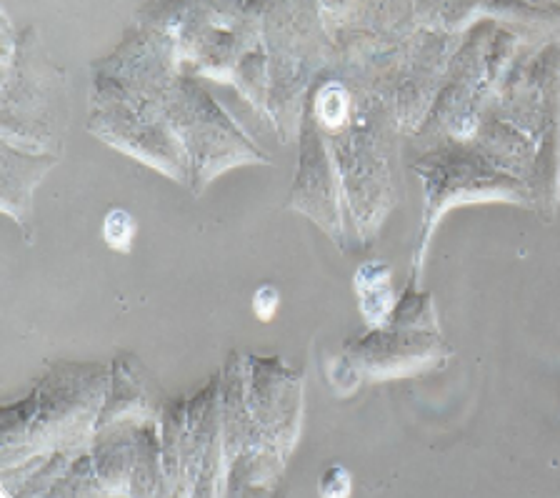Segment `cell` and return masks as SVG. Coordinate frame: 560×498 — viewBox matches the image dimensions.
<instances>
[{
	"mask_svg": "<svg viewBox=\"0 0 560 498\" xmlns=\"http://www.w3.org/2000/svg\"><path fill=\"white\" fill-rule=\"evenodd\" d=\"M358 293L363 301V313L370 321L378 323L380 318H385L390 308V286L385 268L365 266L358 273Z\"/></svg>",
	"mask_w": 560,
	"mask_h": 498,
	"instance_id": "cell-1",
	"label": "cell"
},
{
	"mask_svg": "<svg viewBox=\"0 0 560 498\" xmlns=\"http://www.w3.org/2000/svg\"><path fill=\"white\" fill-rule=\"evenodd\" d=\"M133 233H135V223L125 211H118V208H115V211H110L108 216H105L103 236L113 248H128Z\"/></svg>",
	"mask_w": 560,
	"mask_h": 498,
	"instance_id": "cell-2",
	"label": "cell"
},
{
	"mask_svg": "<svg viewBox=\"0 0 560 498\" xmlns=\"http://www.w3.org/2000/svg\"><path fill=\"white\" fill-rule=\"evenodd\" d=\"M345 111H348V96H345L343 88L328 86L323 93H320L318 113L328 126H338V123H343Z\"/></svg>",
	"mask_w": 560,
	"mask_h": 498,
	"instance_id": "cell-3",
	"label": "cell"
},
{
	"mask_svg": "<svg viewBox=\"0 0 560 498\" xmlns=\"http://www.w3.org/2000/svg\"><path fill=\"white\" fill-rule=\"evenodd\" d=\"M278 301L280 296L273 286H263L260 291H255L253 296L255 316H258L260 321H270V318L275 316V311H278Z\"/></svg>",
	"mask_w": 560,
	"mask_h": 498,
	"instance_id": "cell-4",
	"label": "cell"
}]
</instances>
